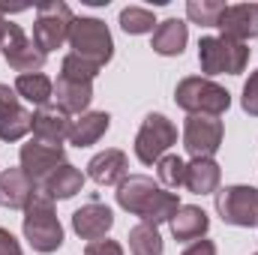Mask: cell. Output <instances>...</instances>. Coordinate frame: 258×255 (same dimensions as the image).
<instances>
[{
	"instance_id": "cell-34",
	"label": "cell",
	"mask_w": 258,
	"mask_h": 255,
	"mask_svg": "<svg viewBox=\"0 0 258 255\" xmlns=\"http://www.w3.org/2000/svg\"><path fill=\"white\" fill-rule=\"evenodd\" d=\"M6 33H9V21H6V18H3V12H0V45H3Z\"/></svg>"
},
{
	"instance_id": "cell-17",
	"label": "cell",
	"mask_w": 258,
	"mask_h": 255,
	"mask_svg": "<svg viewBox=\"0 0 258 255\" xmlns=\"http://www.w3.org/2000/svg\"><path fill=\"white\" fill-rule=\"evenodd\" d=\"M39 183H33L24 168H6L0 174V204L9 210H24L30 204V198L36 195Z\"/></svg>"
},
{
	"instance_id": "cell-2",
	"label": "cell",
	"mask_w": 258,
	"mask_h": 255,
	"mask_svg": "<svg viewBox=\"0 0 258 255\" xmlns=\"http://www.w3.org/2000/svg\"><path fill=\"white\" fill-rule=\"evenodd\" d=\"M24 240L36 249V252L48 255L57 252L63 246V225L54 213V198L45 189H36V195L30 198V204L24 207Z\"/></svg>"
},
{
	"instance_id": "cell-11",
	"label": "cell",
	"mask_w": 258,
	"mask_h": 255,
	"mask_svg": "<svg viewBox=\"0 0 258 255\" xmlns=\"http://www.w3.org/2000/svg\"><path fill=\"white\" fill-rule=\"evenodd\" d=\"M21 168L33 183H45V177L51 171H57L63 165V144H51V141H39L30 138L27 144H21Z\"/></svg>"
},
{
	"instance_id": "cell-5",
	"label": "cell",
	"mask_w": 258,
	"mask_h": 255,
	"mask_svg": "<svg viewBox=\"0 0 258 255\" xmlns=\"http://www.w3.org/2000/svg\"><path fill=\"white\" fill-rule=\"evenodd\" d=\"M198 63L204 75H240L249 63L246 42L228 36H201L198 42Z\"/></svg>"
},
{
	"instance_id": "cell-16",
	"label": "cell",
	"mask_w": 258,
	"mask_h": 255,
	"mask_svg": "<svg viewBox=\"0 0 258 255\" xmlns=\"http://www.w3.org/2000/svg\"><path fill=\"white\" fill-rule=\"evenodd\" d=\"M72 129V117L66 114L60 105H42L33 111V138L39 141H51V144H63V138H69Z\"/></svg>"
},
{
	"instance_id": "cell-20",
	"label": "cell",
	"mask_w": 258,
	"mask_h": 255,
	"mask_svg": "<svg viewBox=\"0 0 258 255\" xmlns=\"http://www.w3.org/2000/svg\"><path fill=\"white\" fill-rule=\"evenodd\" d=\"M186 39H189L186 24H183L180 18H168V21L156 24V30H153V45H150V48H153L156 54H162V57H177V54H183Z\"/></svg>"
},
{
	"instance_id": "cell-28",
	"label": "cell",
	"mask_w": 258,
	"mask_h": 255,
	"mask_svg": "<svg viewBox=\"0 0 258 255\" xmlns=\"http://www.w3.org/2000/svg\"><path fill=\"white\" fill-rule=\"evenodd\" d=\"M156 174H159V183H162L165 189H177V186H183L186 162H183L177 153H165V156L156 162Z\"/></svg>"
},
{
	"instance_id": "cell-35",
	"label": "cell",
	"mask_w": 258,
	"mask_h": 255,
	"mask_svg": "<svg viewBox=\"0 0 258 255\" xmlns=\"http://www.w3.org/2000/svg\"><path fill=\"white\" fill-rule=\"evenodd\" d=\"M252 255H258V252H252Z\"/></svg>"
},
{
	"instance_id": "cell-29",
	"label": "cell",
	"mask_w": 258,
	"mask_h": 255,
	"mask_svg": "<svg viewBox=\"0 0 258 255\" xmlns=\"http://www.w3.org/2000/svg\"><path fill=\"white\" fill-rule=\"evenodd\" d=\"M60 75L72 78V81H90L93 84V78L99 75V66L84 60V57H78V54H66L63 63H60Z\"/></svg>"
},
{
	"instance_id": "cell-1",
	"label": "cell",
	"mask_w": 258,
	"mask_h": 255,
	"mask_svg": "<svg viewBox=\"0 0 258 255\" xmlns=\"http://www.w3.org/2000/svg\"><path fill=\"white\" fill-rule=\"evenodd\" d=\"M117 204L132 216H141V222L159 225L177 213L180 198L177 192H168L144 174H126V180L117 186Z\"/></svg>"
},
{
	"instance_id": "cell-6",
	"label": "cell",
	"mask_w": 258,
	"mask_h": 255,
	"mask_svg": "<svg viewBox=\"0 0 258 255\" xmlns=\"http://www.w3.org/2000/svg\"><path fill=\"white\" fill-rule=\"evenodd\" d=\"M171 144H177V126L165 114H147L135 135V156L144 165H153L165 156Z\"/></svg>"
},
{
	"instance_id": "cell-24",
	"label": "cell",
	"mask_w": 258,
	"mask_h": 255,
	"mask_svg": "<svg viewBox=\"0 0 258 255\" xmlns=\"http://www.w3.org/2000/svg\"><path fill=\"white\" fill-rule=\"evenodd\" d=\"M15 93H18L21 99H27L30 105L42 108V105H48V99L54 96V81H51L48 75H42V72L18 75V78H15Z\"/></svg>"
},
{
	"instance_id": "cell-32",
	"label": "cell",
	"mask_w": 258,
	"mask_h": 255,
	"mask_svg": "<svg viewBox=\"0 0 258 255\" xmlns=\"http://www.w3.org/2000/svg\"><path fill=\"white\" fill-rule=\"evenodd\" d=\"M0 255H21L18 240H15L12 231H6V228H0Z\"/></svg>"
},
{
	"instance_id": "cell-22",
	"label": "cell",
	"mask_w": 258,
	"mask_h": 255,
	"mask_svg": "<svg viewBox=\"0 0 258 255\" xmlns=\"http://www.w3.org/2000/svg\"><path fill=\"white\" fill-rule=\"evenodd\" d=\"M111 126V114L108 111H87L81 114L78 120H72V129H69V141L75 147H90L96 144Z\"/></svg>"
},
{
	"instance_id": "cell-27",
	"label": "cell",
	"mask_w": 258,
	"mask_h": 255,
	"mask_svg": "<svg viewBox=\"0 0 258 255\" xmlns=\"http://www.w3.org/2000/svg\"><path fill=\"white\" fill-rule=\"evenodd\" d=\"M120 27H123L126 33H132V36L153 33L156 18H153V12H150V9H144V6H126V9L120 12Z\"/></svg>"
},
{
	"instance_id": "cell-3",
	"label": "cell",
	"mask_w": 258,
	"mask_h": 255,
	"mask_svg": "<svg viewBox=\"0 0 258 255\" xmlns=\"http://www.w3.org/2000/svg\"><path fill=\"white\" fill-rule=\"evenodd\" d=\"M174 102L189 111V114H207V117H219L228 111L231 105V93L225 87H219L210 78L201 75H189L174 87Z\"/></svg>"
},
{
	"instance_id": "cell-30",
	"label": "cell",
	"mask_w": 258,
	"mask_h": 255,
	"mask_svg": "<svg viewBox=\"0 0 258 255\" xmlns=\"http://www.w3.org/2000/svg\"><path fill=\"white\" fill-rule=\"evenodd\" d=\"M240 105H243L246 114L258 117V69L249 75V81L243 84V99H240Z\"/></svg>"
},
{
	"instance_id": "cell-15",
	"label": "cell",
	"mask_w": 258,
	"mask_h": 255,
	"mask_svg": "<svg viewBox=\"0 0 258 255\" xmlns=\"http://www.w3.org/2000/svg\"><path fill=\"white\" fill-rule=\"evenodd\" d=\"M126 171H129V159H126V153L117 150V147H108V150L96 153L87 162V174L99 186H120L126 180Z\"/></svg>"
},
{
	"instance_id": "cell-19",
	"label": "cell",
	"mask_w": 258,
	"mask_h": 255,
	"mask_svg": "<svg viewBox=\"0 0 258 255\" xmlns=\"http://www.w3.org/2000/svg\"><path fill=\"white\" fill-rule=\"evenodd\" d=\"M54 99L66 114H87V105L93 99V84L90 81H72V78H57L54 84Z\"/></svg>"
},
{
	"instance_id": "cell-21",
	"label": "cell",
	"mask_w": 258,
	"mask_h": 255,
	"mask_svg": "<svg viewBox=\"0 0 258 255\" xmlns=\"http://www.w3.org/2000/svg\"><path fill=\"white\" fill-rule=\"evenodd\" d=\"M219 180H222V168L213 159H192L183 174V186L192 195H216Z\"/></svg>"
},
{
	"instance_id": "cell-31",
	"label": "cell",
	"mask_w": 258,
	"mask_h": 255,
	"mask_svg": "<svg viewBox=\"0 0 258 255\" xmlns=\"http://www.w3.org/2000/svg\"><path fill=\"white\" fill-rule=\"evenodd\" d=\"M84 255H123V246L117 240H93L87 243Z\"/></svg>"
},
{
	"instance_id": "cell-25",
	"label": "cell",
	"mask_w": 258,
	"mask_h": 255,
	"mask_svg": "<svg viewBox=\"0 0 258 255\" xmlns=\"http://www.w3.org/2000/svg\"><path fill=\"white\" fill-rule=\"evenodd\" d=\"M129 252L132 255H162V234L159 225L138 222L129 231Z\"/></svg>"
},
{
	"instance_id": "cell-4",
	"label": "cell",
	"mask_w": 258,
	"mask_h": 255,
	"mask_svg": "<svg viewBox=\"0 0 258 255\" xmlns=\"http://www.w3.org/2000/svg\"><path fill=\"white\" fill-rule=\"evenodd\" d=\"M69 45H72V54L96 63L99 69L114 57V39H111V30L105 21L99 18H72V27H69Z\"/></svg>"
},
{
	"instance_id": "cell-33",
	"label": "cell",
	"mask_w": 258,
	"mask_h": 255,
	"mask_svg": "<svg viewBox=\"0 0 258 255\" xmlns=\"http://www.w3.org/2000/svg\"><path fill=\"white\" fill-rule=\"evenodd\" d=\"M183 255H216V243L213 240H192L183 249Z\"/></svg>"
},
{
	"instance_id": "cell-26",
	"label": "cell",
	"mask_w": 258,
	"mask_h": 255,
	"mask_svg": "<svg viewBox=\"0 0 258 255\" xmlns=\"http://www.w3.org/2000/svg\"><path fill=\"white\" fill-rule=\"evenodd\" d=\"M225 12V3L222 0H189L186 3V15L192 24L201 27H219V18Z\"/></svg>"
},
{
	"instance_id": "cell-9",
	"label": "cell",
	"mask_w": 258,
	"mask_h": 255,
	"mask_svg": "<svg viewBox=\"0 0 258 255\" xmlns=\"http://www.w3.org/2000/svg\"><path fill=\"white\" fill-rule=\"evenodd\" d=\"M222 120L207 114H189L183 123V147L192 159H213V153L222 147Z\"/></svg>"
},
{
	"instance_id": "cell-8",
	"label": "cell",
	"mask_w": 258,
	"mask_h": 255,
	"mask_svg": "<svg viewBox=\"0 0 258 255\" xmlns=\"http://www.w3.org/2000/svg\"><path fill=\"white\" fill-rule=\"evenodd\" d=\"M69 27H72V12L69 6L54 0V3H42L36 9V21H33V42L48 54L57 51L69 39Z\"/></svg>"
},
{
	"instance_id": "cell-14",
	"label": "cell",
	"mask_w": 258,
	"mask_h": 255,
	"mask_svg": "<svg viewBox=\"0 0 258 255\" xmlns=\"http://www.w3.org/2000/svg\"><path fill=\"white\" fill-rule=\"evenodd\" d=\"M219 30L228 39L246 42L258 36V3H234L225 6L222 18H219Z\"/></svg>"
},
{
	"instance_id": "cell-10",
	"label": "cell",
	"mask_w": 258,
	"mask_h": 255,
	"mask_svg": "<svg viewBox=\"0 0 258 255\" xmlns=\"http://www.w3.org/2000/svg\"><path fill=\"white\" fill-rule=\"evenodd\" d=\"M0 51H3V60L12 66L18 75L39 72V69L45 66V57H48V54H45V51H42L18 24H12V21H9V33H6Z\"/></svg>"
},
{
	"instance_id": "cell-18",
	"label": "cell",
	"mask_w": 258,
	"mask_h": 255,
	"mask_svg": "<svg viewBox=\"0 0 258 255\" xmlns=\"http://www.w3.org/2000/svg\"><path fill=\"white\" fill-rule=\"evenodd\" d=\"M168 225H171L174 240H201V237L207 234V228H210V219H207V213H204L201 207H195V204H180L177 213L168 219Z\"/></svg>"
},
{
	"instance_id": "cell-13",
	"label": "cell",
	"mask_w": 258,
	"mask_h": 255,
	"mask_svg": "<svg viewBox=\"0 0 258 255\" xmlns=\"http://www.w3.org/2000/svg\"><path fill=\"white\" fill-rule=\"evenodd\" d=\"M114 225V213L111 207H105L102 201H87L84 207H78L72 213V231L81 237V240H102Z\"/></svg>"
},
{
	"instance_id": "cell-7",
	"label": "cell",
	"mask_w": 258,
	"mask_h": 255,
	"mask_svg": "<svg viewBox=\"0 0 258 255\" xmlns=\"http://www.w3.org/2000/svg\"><path fill=\"white\" fill-rule=\"evenodd\" d=\"M216 213L222 222L237 225V228H252L258 225V189L255 186H225L216 192Z\"/></svg>"
},
{
	"instance_id": "cell-12",
	"label": "cell",
	"mask_w": 258,
	"mask_h": 255,
	"mask_svg": "<svg viewBox=\"0 0 258 255\" xmlns=\"http://www.w3.org/2000/svg\"><path fill=\"white\" fill-rule=\"evenodd\" d=\"M33 129V111L21 105L15 87L0 81V141H21Z\"/></svg>"
},
{
	"instance_id": "cell-23",
	"label": "cell",
	"mask_w": 258,
	"mask_h": 255,
	"mask_svg": "<svg viewBox=\"0 0 258 255\" xmlns=\"http://www.w3.org/2000/svg\"><path fill=\"white\" fill-rule=\"evenodd\" d=\"M39 189H45L51 198L66 201V198H72V195H78V192L84 189V174H81L75 165L63 162L57 171H51V174L45 177V183H42Z\"/></svg>"
}]
</instances>
